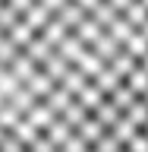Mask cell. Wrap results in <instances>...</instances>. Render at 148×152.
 I'll return each mask as SVG.
<instances>
[{
  "label": "cell",
  "mask_w": 148,
  "mask_h": 152,
  "mask_svg": "<svg viewBox=\"0 0 148 152\" xmlns=\"http://www.w3.org/2000/svg\"><path fill=\"white\" fill-rule=\"evenodd\" d=\"M0 152H148V0H0Z\"/></svg>",
  "instance_id": "obj_1"
}]
</instances>
